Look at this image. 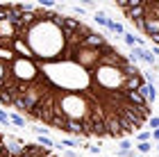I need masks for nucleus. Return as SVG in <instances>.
I'll return each mask as SVG.
<instances>
[{"label":"nucleus","mask_w":159,"mask_h":157,"mask_svg":"<svg viewBox=\"0 0 159 157\" xmlns=\"http://www.w3.org/2000/svg\"><path fill=\"white\" fill-rule=\"evenodd\" d=\"M61 157H77V155L70 153V150H61Z\"/></svg>","instance_id":"obj_9"},{"label":"nucleus","mask_w":159,"mask_h":157,"mask_svg":"<svg viewBox=\"0 0 159 157\" xmlns=\"http://www.w3.org/2000/svg\"><path fill=\"white\" fill-rule=\"evenodd\" d=\"M157 153H159V146H157Z\"/></svg>","instance_id":"obj_15"},{"label":"nucleus","mask_w":159,"mask_h":157,"mask_svg":"<svg viewBox=\"0 0 159 157\" xmlns=\"http://www.w3.org/2000/svg\"><path fill=\"white\" fill-rule=\"evenodd\" d=\"M2 146H5V150L9 153L11 157H20L25 153V141L23 139H18V137H14V134H5V139H2Z\"/></svg>","instance_id":"obj_2"},{"label":"nucleus","mask_w":159,"mask_h":157,"mask_svg":"<svg viewBox=\"0 0 159 157\" xmlns=\"http://www.w3.org/2000/svg\"><path fill=\"white\" fill-rule=\"evenodd\" d=\"M39 146H43V148H48V150H52L55 141H52V139H48V137H39Z\"/></svg>","instance_id":"obj_7"},{"label":"nucleus","mask_w":159,"mask_h":157,"mask_svg":"<svg viewBox=\"0 0 159 157\" xmlns=\"http://www.w3.org/2000/svg\"><path fill=\"white\" fill-rule=\"evenodd\" d=\"M0 123H2L5 127H9V125H11V121H9V114H7L5 109H0Z\"/></svg>","instance_id":"obj_8"},{"label":"nucleus","mask_w":159,"mask_h":157,"mask_svg":"<svg viewBox=\"0 0 159 157\" xmlns=\"http://www.w3.org/2000/svg\"><path fill=\"white\" fill-rule=\"evenodd\" d=\"M0 157H11V155L7 153V150H2V153H0Z\"/></svg>","instance_id":"obj_12"},{"label":"nucleus","mask_w":159,"mask_h":157,"mask_svg":"<svg viewBox=\"0 0 159 157\" xmlns=\"http://www.w3.org/2000/svg\"><path fill=\"white\" fill-rule=\"evenodd\" d=\"M116 9L125 14L127 23H132L148 41L159 48V2H148V0H129V2H114Z\"/></svg>","instance_id":"obj_1"},{"label":"nucleus","mask_w":159,"mask_h":157,"mask_svg":"<svg viewBox=\"0 0 159 157\" xmlns=\"http://www.w3.org/2000/svg\"><path fill=\"white\" fill-rule=\"evenodd\" d=\"M2 150H5V146H0V153H2Z\"/></svg>","instance_id":"obj_13"},{"label":"nucleus","mask_w":159,"mask_h":157,"mask_svg":"<svg viewBox=\"0 0 159 157\" xmlns=\"http://www.w3.org/2000/svg\"><path fill=\"white\" fill-rule=\"evenodd\" d=\"M59 146H64V148H77L80 144H77V139H70V137H61V144Z\"/></svg>","instance_id":"obj_4"},{"label":"nucleus","mask_w":159,"mask_h":157,"mask_svg":"<svg viewBox=\"0 0 159 157\" xmlns=\"http://www.w3.org/2000/svg\"><path fill=\"white\" fill-rule=\"evenodd\" d=\"M9 121H11V125H18V127H25V123H27V121H30V118H27V116H23V114H18V112H9Z\"/></svg>","instance_id":"obj_3"},{"label":"nucleus","mask_w":159,"mask_h":157,"mask_svg":"<svg viewBox=\"0 0 159 157\" xmlns=\"http://www.w3.org/2000/svg\"><path fill=\"white\" fill-rule=\"evenodd\" d=\"M150 137H152V132H150V130H146V132H139V134H134V139L139 141V144H143V141H148Z\"/></svg>","instance_id":"obj_6"},{"label":"nucleus","mask_w":159,"mask_h":157,"mask_svg":"<svg viewBox=\"0 0 159 157\" xmlns=\"http://www.w3.org/2000/svg\"><path fill=\"white\" fill-rule=\"evenodd\" d=\"M136 150H139V155H146L152 150V144L150 141H143V144H136Z\"/></svg>","instance_id":"obj_5"},{"label":"nucleus","mask_w":159,"mask_h":157,"mask_svg":"<svg viewBox=\"0 0 159 157\" xmlns=\"http://www.w3.org/2000/svg\"><path fill=\"white\" fill-rule=\"evenodd\" d=\"M134 157H141V155H134Z\"/></svg>","instance_id":"obj_14"},{"label":"nucleus","mask_w":159,"mask_h":157,"mask_svg":"<svg viewBox=\"0 0 159 157\" xmlns=\"http://www.w3.org/2000/svg\"><path fill=\"white\" fill-rule=\"evenodd\" d=\"M89 153H93V155H98V153H100V148H98V146H89Z\"/></svg>","instance_id":"obj_10"},{"label":"nucleus","mask_w":159,"mask_h":157,"mask_svg":"<svg viewBox=\"0 0 159 157\" xmlns=\"http://www.w3.org/2000/svg\"><path fill=\"white\" fill-rule=\"evenodd\" d=\"M152 139H155V141H159V130H152Z\"/></svg>","instance_id":"obj_11"}]
</instances>
